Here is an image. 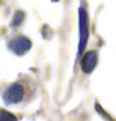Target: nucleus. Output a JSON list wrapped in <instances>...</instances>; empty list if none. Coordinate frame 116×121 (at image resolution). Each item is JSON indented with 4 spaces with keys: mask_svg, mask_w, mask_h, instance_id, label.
<instances>
[{
    "mask_svg": "<svg viewBox=\"0 0 116 121\" xmlns=\"http://www.w3.org/2000/svg\"><path fill=\"white\" fill-rule=\"evenodd\" d=\"M79 19H80V43H79V55L84 51L89 38V19L87 13L84 8L79 9Z\"/></svg>",
    "mask_w": 116,
    "mask_h": 121,
    "instance_id": "1",
    "label": "nucleus"
},
{
    "mask_svg": "<svg viewBox=\"0 0 116 121\" xmlns=\"http://www.w3.org/2000/svg\"><path fill=\"white\" fill-rule=\"evenodd\" d=\"M0 121H17V119L11 112L4 109H0Z\"/></svg>",
    "mask_w": 116,
    "mask_h": 121,
    "instance_id": "5",
    "label": "nucleus"
},
{
    "mask_svg": "<svg viewBox=\"0 0 116 121\" xmlns=\"http://www.w3.org/2000/svg\"><path fill=\"white\" fill-rule=\"evenodd\" d=\"M95 107H96L97 112H99V114H101L102 116H104V117H106V120H107V121H112V119H111V117H110V116H109L107 114H106V112H104V110H102L101 107H100V105H99V104H96V105H95Z\"/></svg>",
    "mask_w": 116,
    "mask_h": 121,
    "instance_id": "7",
    "label": "nucleus"
},
{
    "mask_svg": "<svg viewBox=\"0 0 116 121\" xmlns=\"http://www.w3.org/2000/svg\"><path fill=\"white\" fill-rule=\"evenodd\" d=\"M97 57H99V56H97V52L95 50L87 51L85 55L82 56L80 65H81V70L84 71V73L90 74L91 71L96 68V65H97Z\"/></svg>",
    "mask_w": 116,
    "mask_h": 121,
    "instance_id": "3",
    "label": "nucleus"
},
{
    "mask_svg": "<svg viewBox=\"0 0 116 121\" xmlns=\"http://www.w3.org/2000/svg\"><path fill=\"white\" fill-rule=\"evenodd\" d=\"M24 17H25V14L21 10H19L15 14V16H14V19H13V25L14 26H17L19 24H21L23 23V20H24Z\"/></svg>",
    "mask_w": 116,
    "mask_h": 121,
    "instance_id": "6",
    "label": "nucleus"
},
{
    "mask_svg": "<svg viewBox=\"0 0 116 121\" xmlns=\"http://www.w3.org/2000/svg\"><path fill=\"white\" fill-rule=\"evenodd\" d=\"M24 97V87L20 84H13L4 92L3 99L6 104H17Z\"/></svg>",
    "mask_w": 116,
    "mask_h": 121,
    "instance_id": "2",
    "label": "nucleus"
},
{
    "mask_svg": "<svg viewBox=\"0 0 116 121\" xmlns=\"http://www.w3.org/2000/svg\"><path fill=\"white\" fill-rule=\"evenodd\" d=\"M9 46H10V49L15 54H17V55H23V54H25L26 51L30 50L31 41H30V39H28L26 36H17L10 43Z\"/></svg>",
    "mask_w": 116,
    "mask_h": 121,
    "instance_id": "4",
    "label": "nucleus"
},
{
    "mask_svg": "<svg viewBox=\"0 0 116 121\" xmlns=\"http://www.w3.org/2000/svg\"><path fill=\"white\" fill-rule=\"evenodd\" d=\"M52 1H59V0H52Z\"/></svg>",
    "mask_w": 116,
    "mask_h": 121,
    "instance_id": "8",
    "label": "nucleus"
}]
</instances>
